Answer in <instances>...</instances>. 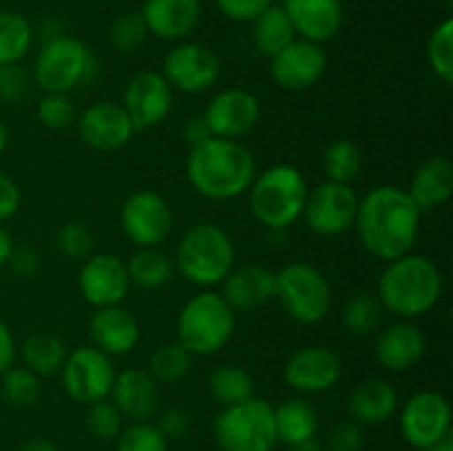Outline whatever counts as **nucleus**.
Returning a JSON list of instances; mask_svg holds the SVG:
<instances>
[{
    "instance_id": "1",
    "label": "nucleus",
    "mask_w": 453,
    "mask_h": 451,
    "mask_svg": "<svg viewBox=\"0 0 453 451\" xmlns=\"http://www.w3.org/2000/svg\"><path fill=\"white\" fill-rule=\"evenodd\" d=\"M420 210L405 188L374 186L358 197L354 228L361 246L379 261H394L414 248L420 230Z\"/></svg>"
},
{
    "instance_id": "2",
    "label": "nucleus",
    "mask_w": 453,
    "mask_h": 451,
    "mask_svg": "<svg viewBox=\"0 0 453 451\" xmlns=\"http://www.w3.org/2000/svg\"><path fill=\"white\" fill-rule=\"evenodd\" d=\"M257 172L255 155L239 140L208 137L202 144L190 146L186 157V180L195 193L211 202L246 195Z\"/></svg>"
},
{
    "instance_id": "3",
    "label": "nucleus",
    "mask_w": 453,
    "mask_h": 451,
    "mask_svg": "<svg viewBox=\"0 0 453 451\" xmlns=\"http://www.w3.org/2000/svg\"><path fill=\"white\" fill-rule=\"evenodd\" d=\"M445 287L441 268L427 255H407L388 261L376 283V296L385 312L401 321L425 317L438 305Z\"/></svg>"
},
{
    "instance_id": "4",
    "label": "nucleus",
    "mask_w": 453,
    "mask_h": 451,
    "mask_svg": "<svg viewBox=\"0 0 453 451\" xmlns=\"http://www.w3.org/2000/svg\"><path fill=\"white\" fill-rule=\"evenodd\" d=\"M308 193V181L299 168L274 164L255 175L248 188V206L264 228L281 233L301 219Z\"/></svg>"
},
{
    "instance_id": "5",
    "label": "nucleus",
    "mask_w": 453,
    "mask_h": 451,
    "mask_svg": "<svg viewBox=\"0 0 453 451\" xmlns=\"http://www.w3.org/2000/svg\"><path fill=\"white\" fill-rule=\"evenodd\" d=\"M234 241L221 226L212 221L195 224L181 234L175 248V270L202 290L221 286L226 274L234 268Z\"/></svg>"
},
{
    "instance_id": "6",
    "label": "nucleus",
    "mask_w": 453,
    "mask_h": 451,
    "mask_svg": "<svg viewBox=\"0 0 453 451\" xmlns=\"http://www.w3.org/2000/svg\"><path fill=\"white\" fill-rule=\"evenodd\" d=\"M237 312L215 290L190 296L177 314V340L193 356H212L230 343Z\"/></svg>"
},
{
    "instance_id": "7",
    "label": "nucleus",
    "mask_w": 453,
    "mask_h": 451,
    "mask_svg": "<svg viewBox=\"0 0 453 451\" xmlns=\"http://www.w3.org/2000/svg\"><path fill=\"white\" fill-rule=\"evenodd\" d=\"M97 73L93 49L75 35H58L47 40L35 56L31 80L42 93H65L91 82Z\"/></svg>"
},
{
    "instance_id": "8",
    "label": "nucleus",
    "mask_w": 453,
    "mask_h": 451,
    "mask_svg": "<svg viewBox=\"0 0 453 451\" xmlns=\"http://www.w3.org/2000/svg\"><path fill=\"white\" fill-rule=\"evenodd\" d=\"M274 299L292 321L317 325L330 314L332 287L321 270L305 261H295L274 272Z\"/></svg>"
},
{
    "instance_id": "9",
    "label": "nucleus",
    "mask_w": 453,
    "mask_h": 451,
    "mask_svg": "<svg viewBox=\"0 0 453 451\" xmlns=\"http://www.w3.org/2000/svg\"><path fill=\"white\" fill-rule=\"evenodd\" d=\"M212 433L221 451H273L279 442L274 407L257 396L221 407L212 423Z\"/></svg>"
},
{
    "instance_id": "10",
    "label": "nucleus",
    "mask_w": 453,
    "mask_h": 451,
    "mask_svg": "<svg viewBox=\"0 0 453 451\" xmlns=\"http://www.w3.org/2000/svg\"><path fill=\"white\" fill-rule=\"evenodd\" d=\"M124 237L135 248H159L173 233L175 215L166 199L149 188H140L124 199L119 208Z\"/></svg>"
},
{
    "instance_id": "11",
    "label": "nucleus",
    "mask_w": 453,
    "mask_h": 451,
    "mask_svg": "<svg viewBox=\"0 0 453 451\" xmlns=\"http://www.w3.org/2000/svg\"><path fill=\"white\" fill-rule=\"evenodd\" d=\"M159 73L166 78L173 91L197 96V93L211 91L219 82L221 60L206 44L181 40L164 56Z\"/></svg>"
},
{
    "instance_id": "12",
    "label": "nucleus",
    "mask_w": 453,
    "mask_h": 451,
    "mask_svg": "<svg viewBox=\"0 0 453 451\" xmlns=\"http://www.w3.org/2000/svg\"><path fill=\"white\" fill-rule=\"evenodd\" d=\"M357 210L358 195L352 184L326 180L308 193L301 219L319 237H339L354 228Z\"/></svg>"
},
{
    "instance_id": "13",
    "label": "nucleus",
    "mask_w": 453,
    "mask_h": 451,
    "mask_svg": "<svg viewBox=\"0 0 453 451\" xmlns=\"http://www.w3.org/2000/svg\"><path fill=\"white\" fill-rule=\"evenodd\" d=\"M115 374L118 370L113 365V358L93 345H84L66 354V361L60 370L65 392L75 402H84V405L109 398Z\"/></svg>"
},
{
    "instance_id": "14",
    "label": "nucleus",
    "mask_w": 453,
    "mask_h": 451,
    "mask_svg": "<svg viewBox=\"0 0 453 451\" xmlns=\"http://www.w3.org/2000/svg\"><path fill=\"white\" fill-rule=\"evenodd\" d=\"M403 438L416 449H427L451 436V405L436 389H423L407 398L401 411Z\"/></svg>"
},
{
    "instance_id": "15",
    "label": "nucleus",
    "mask_w": 453,
    "mask_h": 451,
    "mask_svg": "<svg viewBox=\"0 0 453 451\" xmlns=\"http://www.w3.org/2000/svg\"><path fill=\"white\" fill-rule=\"evenodd\" d=\"M173 102H175V91L166 78L159 71L146 69L128 80L122 106L135 131H146L168 119Z\"/></svg>"
},
{
    "instance_id": "16",
    "label": "nucleus",
    "mask_w": 453,
    "mask_h": 451,
    "mask_svg": "<svg viewBox=\"0 0 453 451\" xmlns=\"http://www.w3.org/2000/svg\"><path fill=\"white\" fill-rule=\"evenodd\" d=\"M270 78L283 91L312 88L327 71V53L323 44L295 38L277 56L270 57Z\"/></svg>"
},
{
    "instance_id": "17",
    "label": "nucleus",
    "mask_w": 453,
    "mask_h": 451,
    "mask_svg": "<svg viewBox=\"0 0 453 451\" xmlns=\"http://www.w3.org/2000/svg\"><path fill=\"white\" fill-rule=\"evenodd\" d=\"M341 374V356L327 345H305L295 349L283 365V380L299 394L327 392L339 383Z\"/></svg>"
},
{
    "instance_id": "18",
    "label": "nucleus",
    "mask_w": 453,
    "mask_h": 451,
    "mask_svg": "<svg viewBox=\"0 0 453 451\" xmlns=\"http://www.w3.org/2000/svg\"><path fill=\"white\" fill-rule=\"evenodd\" d=\"M80 294L93 308L122 305L131 290L127 261L113 252H96L87 256L78 277Z\"/></svg>"
},
{
    "instance_id": "19",
    "label": "nucleus",
    "mask_w": 453,
    "mask_h": 451,
    "mask_svg": "<svg viewBox=\"0 0 453 451\" xmlns=\"http://www.w3.org/2000/svg\"><path fill=\"white\" fill-rule=\"evenodd\" d=\"M212 137L239 140L252 131L261 119V104L248 88L230 87L215 93L203 111Z\"/></svg>"
},
{
    "instance_id": "20",
    "label": "nucleus",
    "mask_w": 453,
    "mask_h": 451,
    "mask_svg": "<svg viewBox=\"0 0 453 451\" xmlns=\"http://www.w3.org/2000/svg\"><path fill=\"white\" fill-rule=\"evenodd\" d=\"M84 144L100 153H113L124 149L135 135V126L128 119L122 104L111 100L93 102L75 118Z\"/></svg>"
},
{
    "instance_id": "21",
    "label": "nucleus",
    "mask_w": 453,
    "mask_h": 451,
    "mask_svg": "<svg viewBox=\"0 0 453 451\" xmlns=\"http://www.w3.org/2000/svg\"><path fill=\"white\" fill-rule=\"evenodd\" d=\"M109 398L124 416V420H131V423H150L162 407V392H159L157 380L140 367L118 371Z\"/></svg>"
},
{
    "instance_id": "22",
    "label": "nucleus",
    "mask_w": 453,
    "mask_h": 451,
    "mask_svg": "<svg viewBox=\"0 0 453 451\" xmlns=\"http://www.w3.org/2000/svg\"><path fill=\"white\" fill-rule=\"evenodd\" d=\"M88 336L93 348L104 352L106 356H127L140 343L142 327L135 314L128 312L124 305H109L93 308L88 318Z\"/></svg>"
},
{
    "instance_id": "23",
    "label": "nucleus",
    "mask_w": 453,
    "mask_h": 451,
    "mask_svg": "<svg viewBox=\"0 0 453 451\" xmlns=\"http://www.w3.org/2000/svg\"><path fill=\"white\" fill-rule=\"evenodd\" d=\"M427 352L423 330L414 321H396L379 332L374 343V358L383 370L401 374L418 365Z\"/></svg>"
},
{
    "instance_id": "24",
    "label": "nucleus",
    "mask_w": 453,
    "mask_h": 451,
    "mask_svg": "<svg viewBox=\"0 0 453 451\" xmlns=\"http://www.w3.org/2000/svg\"><path fill=\"white\" fill-rule=\"evenodd\" d=\"M149 35L181 42L202 22V0H144L140 9Z\"/></svg>"
},
{
    "instance_id": "25",
    "label": "nucleus",
    "mask_w": 453,
    "mask_h": 451,
    "mask_svg": "<svg viewBox=\"0 0 453 451\" xmlns=\"http://www.w3.org/2000/svg\"><path fill=\"white\" fill-rule=\"evenodd\" d=\"M281 7L295 27L296 38L317 44L336 38L345 20L341 0H283Z\"/></svg>"
},
{
    "instance_id": "26",
    "label": "nucleus",
    "mask_w": 453,
    "mask_h": 451,
    "mask_svg": "<svg viewBox=\"0 0 453 451\" xmlns=\"http://www.w3.org/2000/svg\"><path fill=\"white\" fill-rule=\"evenodd\" d=\"M219 294L234 312H255L274 299V272L259 264L234 265L221 281Z\"/></svg>"
},
{
    "instance_id": "27",
    "label": "nucleus",
    "mask_w": 453,
    "mask_h": 451,
    "mask_svg": "<svg viewBox=\"0 0 453 451\" xmlns=\"http://www.w3.org/2000/svg\"><path fill=\"white\" fill-rule=\"evenodd\" d=\"M398 409V392L383 378H367L352 389L348 398L349 420L361 427H374L392 418Z\"/></svg>"
},
{
    "instance_id": "28",
    "label": "nucleus",
    "mask_w": 453,
    "mask_h": 451,
    "mask_svg": "<svg viewBox=\"0 0 453 451\" xmlns=\"http://www.w3.org/2000/svg\"><path fill=\"white\" fill-rule=\"evenodd\" d=\"M420 210H432L442 206L453 195V164L445 155H434L425 159L414 171L410 188H405Z\"/></svg>"
},
{
    "instance_id": "29",
    "label": "nucleus",
    "mask_w": 453,
    "mask_h": 451,
    "mask_svg": "<svg viewBox=\"0 0 453 451\" xmlns=\"http://www.w3.org/2000/svg\"><path fill=\"white\" fill-rule=\"evenodd\" d=\"M274 429H277V440L290 447L317 436L319 414L312 402L305 398H286L274 407Z\"/></svg>"
},
{
    "instance_id": "30",
    "label": "nucleus",
    "mask_w": 453,
    "mask_h": 451,
    "mask_svg": "<svg viewBox=\"0 0 453 451\" xmlns=\"http://www.w3.org/2000/svg\"><path fill=\"white\" fill-rule=\"evenodd\" d=\"M127 272L131 286L140 290H162L173 281L175 264L159 248H137L127 259Z\"/></svg>"
},
{
    "instance_id": "31",
    "label": "nucleus",
    "mask_w": 453,
    "mask_h": 451,
    "mask_svg": "<svg viewBox=\"0 0 453 451\" xmlns=\"http://www.w3.org/2000/svg\"><path fill=\"white\" fill-rule=\"evenodd\" d=\"M18 354L22 358V365L38 376H53L62 370L66 361L65 340L58 339L56 334L49 332H34L27 336L18 348Z\"/></svg>"
},
{
    "instance_id": "32",
    "label": "nucleus",
    "mask_w": 453,
    "mask_h": 451,
    "mask_svg": "<svg viewBox=\"0 0 453 451\" xmlns=\"http://www.w3.org/2000/svg\"><path fill=\"white\" fill-rule=\"evenodd\" d=\"M252 25V44H255L257 51L261 56H265L270 60L273 56H277L283 47L292 42L296 38V31L292 27L290 18L283 11L281 4H270L259 18L250 22Z\"/></svg>"
},
{
    "instance_id": "33",
    "label": "nucleus",
    "mask_w": 453,
    "mask_h": 451,
    "mask_svg": "<svg viewBox=\"0 0 453 451\" xmlns=\"http://www.w3.org/2000/svg\"><path fill=\"white\" fill-rule=\"evenodd\" d=\"M34 40V25L22 13L0 11V66L20 65Z\"/></svg>"
},
{
    "instance_id": "34",
    "label": "nucleus",
    "mask_w": 453,
    "mask_h": 451,
    "mask_svg": "<svg viewBox=\"0 0 453 451\" xmlns=\"http://www.w3.org/2000/svg\"><path fill=\"white\" fill-rule=\"evenodd\" d=\"M208 389H211V396L215 398L217 405L230 407L255 396V380L242 365L224 363L211 371Z\"/></svg>"
},
{
    "instance_id": "35",
    "label": "nucleus",
    "mask_w": 453,
    "mask_h": 451,
    "mask_svg": "<svg viewBox=\"0 0 453 451\" xmlns=\"http://www.w3.org/2000/svg\"><path fill=\"white\" fill-rule=\"evenodd\" d=\"M193 367V354L180 343H162L150 352L146 371L157 380V385H175L184 378Z\"/></svg>"
},
{
    "instance_id": "36",
    "label": "nucleus",
    "mask_w": 453,
    "mask_h": 451,
    "mask_svg": "<svg viewBox=\"0 0 453 451\" xmlns=\"http://www.w3.org/2000/svg\"><path fill=\"white\" fill-rule=\"evenodd\" d=\"M363 171V150L348 137L334 140L323 153V172L327 181L352 184Z\"/></svg>"
},
{
    "instance_id": "37",
    "label": "nucleus",
    "mask_w": 453,
    "mask_h": 451,
    "mask_svg": "<svg viewBox=\"0 0 453 451\" xmlns=\"http://www.w3.org/2000/svg\"><path fill=\"white\" fill-rule=\"evenodd\" d=\"M383 314L385 310L380 305L379 296L370 294V292H358L343 305L341 323H343L349 334L367 336L372 332H379L380 323H383Z\"/></svg>"
},
{
    "instance_id": "38",
    "label": "nucleus",
    "mask_w": 453,
    "mask_h": 451,
    "mask_svg": "<svg viewBox=\"0 0 453 451\" xmlns=\"http://www.w3.org/2000/svg\"><path fill=\"white\" fill-rule=\"evenodd\" d=\"M0 378H3L0 380V394L9 405L31 407L40 401V394H42L40 376L27 370L25 365H12L4 374H0Z\"/></svg>"
},
{
    "instance_id": "39",
    "label": "nucleus",
    "mask_w": 453,
    "mask_h": 451,
    "mask_svg": "<svg viewBox=\"0 0 453 451\" xmlns=\"http://www.w3.org/2000/svg\"><path fill=\"white\" fill-rule=\"evenodd\" d=\"M427 62L438 80L453 82V20L445 18L434 27L427 40Z\"/></svg>"
},
{
    "instance_id": "40",
    "label": "nucleus",
    "mask_w": 453,
    "mask_h": 451,
    "mask_svg": "<svg viewBox=\"0 0 453 451\" xmlns=\"http://www.w3.org/2000/svg\"><path fill=\"white\" fill-rule=\"evenodd\" d=\"M149 38V29L140 11H128L115 18L109 27V42L118 53H135Z\"/></svg>"
},
{
    "instance_id": "41",
    "label": "nucleus",
    "mask_w": 453,
    "mask_h": 451,
    "mask_svg": "<svg viewBox=\"0 0 453 451\" xmlns=\"http://www.w3.org/2000/svg\"><path fill=\"white\" fill-rule=\"evenodd\" d=\"M84 424H87V432L97 440H115L124 429V416L111 402V398H102V401L88 402Z\"/></svg>"
},
{
    "instance_id": "42",
    "label": "nucleus",
    "mask_w": 453,
    "mask_h": 451,
    "mask_svg": "<svg viewBox=\"0 0 453 451\" xmlns=\"http://www.w3.org/2000/svg\"><path fill=\"white\" fill-rule=\"evenodd\" d=\"M35 113H38V122L49 131H65V128L73 126L75 118H78L73 102L65 93H44Z\"/></svg>"
},
{
    "instance_id": "43",
    "label": "nucleus",
    "mask_w": 453,
    "mask_h": 451,
    "mask_svg": "<svg viewBox=\"0 0 453 451\" xmlns=\"http://www.w3.org/2000/svg\"><path fill=\"white\" fill-rule=\"evenodd\" d=\"M115 440L118 451H168V440L153 423H131Z\"/></svg>"
},
{
    "instance_id": "44",
    "label": "nucleus",
    "mask_w": 453,
    "mask_h": 451,
    "mask_svg": "<svg viewBox=\"0 0 453 451\" xmlns=\"http://www.w3.org/2000/svg\"><path fill=\"white\" fill-rule=\"evenodd\" d=\"M58 250L66 255L69 259L84 261L87 256L93 255V239L91 228L84 221H69L58 230Z\"/></svg>"
},
{
    "instance_id": "45",
    "label": "nucleus",
    "mask_w": 453,
    "mask_h": 451,
    "mask_svg": "<svg viewBox=\"0 0 453 451\" xmlns=\"http://www.w3.org/2000/svg\"><path fill=\"white\" fill-rule=\"evenodd\" d=\"M29 93V75L20 65L0 66V97L13 104H20Z\"/></svg>"
},
{
    "instance_id": "46",
    "label": "nucleus",
    "mask_w": 453,
    "mask_h": 451,
    "mask_svg": "<svg viewBox=\"0 0 453 451\" xmlns=\"http://www.w3.org/2000/svg\"><path fill=\"white\" fill-rule=\"evenodd\" d=\"M221 16L233 22H252L259 18L274 0H215Z\"/></svg>"
},
{
    "instance_id": "47",
    "label": "nucleus",
    "mask_w": 453,
    "mask_h": 451,
    "mask_svg": "<svg viewBox=\"0 0 453 451\" xmlns=\"http://www.w3.org/2000/svg\"><path fill=\"white\" fill-rule=\"evenodd\" d=\"M330 451H361L363 442H365V433L363 427L354 420H343L332 427L330 438Z\"/></svg>"
},
{
    "instance_id": "48",
    "label": "nucleus",
    "mask_w": 453,
    "mask_h": 451,
    "mask_svg": "<svg viewBox=\"0 0 453 451\" xmlns=\"http://www.w3.org/2000/svg\"><path fill=\"white\" fill-rule=\"evenodd\" d=\"M193 427V418L186 409L181 407H168V409L159 411L157 414V429L164 433L166 440H177L184 438L186 433Z\"/></svg>"
},
{
    "instance_id": "49",
    "label": "nucleus",
    "mask_w": 453,
    "mask_h": 451,
    "mask_svg": "<svg viewBox=\"0 0 453 451\" xmlns=\"http://www.w3.org/2000/svg\"><path fill=\"white\" fill-rule=\"evenodd\" d=\"M7 265L16 277H34L40 268V255L35 248L31 246H13L12 255H9Z\"/></svg>"
},
{
    "instance_id": "50",
    "label": "nucleus",
    "mask_w": 453,
    "mask_h": 451,
    "mask_svg": "<svg viewBox=\"0 0 453 451\" xmlns=\"http://www.w3.org/2000/svg\"><path fill=\"white\" fill-rule=\"evenodd\" d=\"M20 202L22 195L18 184L7 172L0 171V224L16 215L18 208H20Z\"/></svg>"
},
{
    "instance_id": "51",
    "label": "nucleus",
    "mask_w": 453,
    "mask_h": 451,
    "mask_svg": "<svg viewBox=\"0 0 453 451\" xmlns=\"http://www.w3.org/2000/svg\"><path fill=\"white\" fill-rule=\"evenodd\" d=\"M181 137H184V141L188 146H197L202 144V141H206L208 137H212V133L211 128H208L203 115H193V118L186 119L184 126H181Z\"/></svg>"
},
{
    "instance_id": "52",
    "label": "nucleus",
    "mask_w": 453,
    "mask_h": 451,
    "mask_svg": "<svg viewBox=\"0 0 453 451\" xmlns=\"http://www.w3.org/2000/svg\"><path fill=\"white\" fill-rule=\"evenodd\" d=\"M16 356H18L16 339H13L7 323L0 321V374H4V371L13 365Z\"/></svg>"
},
{
    "instance_id": "53",
    "label": "nucleus",
    "mask_w": 453,
    "mask_h": 451,
    "mask_svg": "<svg viewBox=\"0 0 453 451\" xmlns=\"http://www.w3.org/2000/svg\"><path fill=\"white\" fill-rule=\"evenodd\" d=\"M12 250H13L12 234H9V230L0 224V268H4V265H7V259H9V255H12Z\"/></svg>"
},
{
    "instance_id": "54",
    "label": "nucleus",
    "mask_w": 453,
    "mask_h": 451,
    "mask_svg": "<svg viewBox=\"0 0 453 451\" xmlns=\"http://www.w3.org/2000/svg\"><path fill=\"white\" fill-rule=\"evenodd\" d=\"M20 451H60L56 442L47 440V438H31L25 445L20 447Z\"/></svg>"
},
{
    "instance_id": "55",
    "label": "nucleus",
    "mask_w": 453,
    "mask_h": 451,
    "mask_svg": "<svg viewBox=\"0 0 453 451\" xmlns=\"http://www.w3.org/2000/svg\"><path fill=\"white\" fill-rule=\"evenodd\" d=\"M288 449H290V451H326V449H323L321 442L317 440V436L308 438V440L295 442V445H290Z\"/></svg>"
},
{
    "instance_id": "56",
    "label": "nucleus",
    "mask_w": 453,
    "mask_h": 451,
    "mask_svg": "<svg viewBox=\"0 0 453 451\" xmlns=\"http://www.w3.org/2000/svg\"><path fill=\"white\" fill-rule=\"evenodd\" d=\"M9 146V126L4 124V119L0 118V155L4 153V149Z\"/></svg>"
},
{
    "instance_id": "57",
    "label": "nucleus",
    "mask_w": 453,
    "mask_h": 451,
    "mask_svg": "<svg viewBox=\"0 0 453 451\" xmlns=\"http://www.w3.org/2000/svg\"><path fill=\"white\" fill-rule=\"evenodd\" d=\"M423 451H453V440H451V436L442 438L441 442H436V445L427 447V449H423Z\"/></svg>"
}]
</instances>
